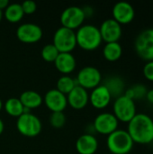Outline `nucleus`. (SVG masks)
<instances>
[{
  "instance_id": "nucleus-10",
  "label": "nucleus",
  "mask_w": 153,
  "mask_h": 154,
  "mask_svg": "<svg viewBox=\"0 0 153 154\" xmlns=\"http://www.w3.org/2000/svg\"><path fill=\"white\" fill-rule=\"evenodd\" d=\"M94 129L96 133L109 135L118 129L119 121L112 113H101L94 120Z\"/></svg>"
},
{
  "instance_id": "nucleus-34",
  "label": "nucleus",
  "mask_w": 153,
  "mask_h": 154,
  "mask_svg": "<svg viewBox=\"0 0 153 154\" xmlns=\"http://www.w3.org/2000/svg\"><path fill=\"white\" fill-rule=\"evenodd\" d=\"M2 108H3V102H2V100L0 99V112H1V110H2Z\"/></svg>"
},
{
  "instance_id": "nucleus-27",
  "label": "nucleus",
  "mask_w": 153,
  "mask_h": 154,
  "mask_svg": "<svg viewBox=\"0 0 153 154\" xmlns=\"http://www.w3.org/2000/svg\"><path fill=\"white\" fill-rule=\"evenodd\" d=\"M50 124L53 128L60 129L66 124V116L63 112H53L50 116Z\"/></svg>"
},
{
  "instance_id": "nucleus-29",
  "label": "nucleus",
  "mask_w": 153,
  "mask_h": 154,
  "mask_svg": "<svg viewBox=\"0 0 153 154\" xmlns=\"http://www.w3.org/2000/svg\"><path fill=\"white\" fill-rule=\"evenodd\" d=\"M143 75L149 81L153 82V60L146 62L143 67Z\"/></svg>"
},
{
  "instance_id": "nucleus-17",
  "label": "nucleus",
  "mask_w": 153,
  "mask_h": 154,
  "mask_svg": "<svg viewBox=\"0 0 153 154\" xmlns=\"http://www.w3.org/2000/svg\"><path fill=\"white\" fill-rule=\"evenodd\" d=\"M55 68L63 75L72 73L77 66V61L71 52H60L54 61Z\"/></svg>"
},
{
  "instance_id": "nucleus-20",
  "label": "nucleus",
  "mask_w": 153,
  "mask_h": 154,
  "mask_svg": "<svg viewBox=\"0 0 153 154\" xmlns=\"http://www.w3.org/2000/svg\"><path fill=\"white\" fill-rule=\"evenodd\" d=\"M22 105L23 106L24 109L30 111L31 109L38 108L43 102L42 97L36 91L33 90H27L21 94L19 97Z\"/></svg>"
},
{
  "instance_id": "nucleus-25",
  "label": "nucleus",
  "mask_w": 153,
  "mask_h": 154,
  "mask_svg": "<svg viewBox=\"0 0 153 154\" xmlns=\"http://www.w3.org/2000/svg\"><path fill=\"white\" fill-rule=\"evenodd\" d=\"M77 81L75 79L71 78L69 75H63L57 81V90L64 95H68L75 87H77Z\"/></svg>"
},
{
  "instance_id": "nucleus-19",
  "label": "nucleus",
  "mask_w": 153,
  "mask_h": 154,
  "mask_svg": "<svg viewBox=\"0 0 153 154\" xmlns=\"http://www.w3.org/2000/svg\"><path fill=\"white\" fill-rule=\"evenodd\" d=\"M103 85L107 88L112 98H117L123 96L125 92V83L124 79L118 76H112L107 78L104 81Z\"/></svg>"
},
{
  "instance_id": "nucleus-32",
  "label": "nucleus",
  "mask_w": 153,
  "mask_h": 154,
  "mask_svg": "<svg viewBox=\"0 0 153 154\" xmlns=\"http://www.w3.org/2000/svg\"><path fill=\"white\" fill-rule=\"evenodd\" d=\"M4 129H5V125H4L3 120L0 118V134L4 132Z\"/></svg>"
},
{
  "instance_id": "nucleus-31",
  "label": "nucleus",
  "mask_w": 153,
  "mask_h": 154,
  "mask_svg": "<svg viewBox=\"0 0 153 154\" xmlns=\"http://www.w3.org/2000/svg\"><path fill=\"white\" fill-rule=\"evenodd\" d=\"M146 99H147L151 104H153V89L148 90L147 95H146Z\"/></svg>"
},
{
  "instance_id": "nucleus-16",
  "label": "nucleus",
  "mask_w": 153,
  "mask_h": 154,
  "mask_svg": "<svg viewBox=\"0 0 153 154\" xmlns=\"http://www.w3.org/2000/svg\"><path fill=\"white\" fill-rule=\"evenodd\" d=\"M111 100L112 97L103 84L92 89V92L89 94V102L92 106L96 109L106 108L110 104Z\"/></svg>"
},
{
  "instance_id": "nucleus-21",
  "label": "nucleus",
  "mask_w": 153,
  "mask_h": 154,
  "mask_svg": "<svg viewBox=\"0 0 153 154\" xmlns=\"http://www.w3.org/2000/svg\"><path fill=\"white\" fill-rule=\"evenodd\" d=\"M122 54H123V48L118 42L106 43V45L104 46L103 49L104 58L110 62H115L118 60L122 57Z\"/></svg>"
},
{
  "instance_id": "nucleus-7",
  "label": "nucleus",
  "mask_w": 153,
  "mask_h": 154,
  "mask_svg": "<svg viewBox=\"0 0 153 154\" xmlns=\"http://www.w3.org/2000/svg\"><path fill=\"white\" fill-rule=\"evenodd\" d=\"M59 52H71L77 46L76 32L65 27H60L53 35L52 43Z\"/></svg>"
},
{
  "instance_id": "nucleus-6",
  "label": "nucleus",
  "mask_w": 153,
  "mask_h": 154,
  "mask_svg": "<svg viewBox=\"0 0 153 154\" xmlns=\"http://www.w3.org/2000/svg\"><path fill=\"white\" fill-rule=\"evenodd\" d=\"M136 53L140 58L146 61L153 60V28L141 32L134 42Z\"/></svg>"
},
{
  "instance_id": "nucleus-14",
  "label": "nucleus",
  "mask_w": 153,
  "mask_h": 154,
  "mask_svg": "<svg viewBox=\"0 0 153 154\" xmlns=\"http://www.w3.org/2000/svg\"><path fill=\"white\" fill-rule=\"evenodd\" d=\"M44 103L49 110L53 112H63L67 106V96L60 93L59 90L50 89L49 90L44 97Z\"/></svg>"
},
{
  "instance_id": "nucleus-5",
  "label": "nucleus",
  "mask_w": 153,
  "mask_h": 154,
  "mask_svg": "<svg viewBox=\"0 0 153 154\" xmlns=\"http://www.w3.org/2000/svg\"><path fill=\"white\" fill-rule=\"evenodd\" d=\"M16 128L25 137H35L41 131V122L33 114L25 112L17 118Z\"/></svg>"
},
{
  "instance_id": "nucleus-13",
  "label": "nucleus",
  "mask_w": 153,
  "mask_h": 154,
  "mask_svg": "<svg viewBox=\"0 0 153 154\" xmlns=\"http://www.w3.org/2000/svg\"><path fill=\"white\" fill-rule=\"evenodd\" d=\"M113 19L119 24H128L132 23L135 17L134 7L128 2L120 1L116 3L112 10Z\"/></svg>"
},
{
  "instance_id": "nucleus-33",
  "label": "nucleus",
  "mask_w": 153,
  "mask_h": 154,
  "mask_svg": "<svg viewBox=\"0 0 153 154\" xmlns=\"http://www.w3.org/2000/svg\"><path fill=\"white\" fill-rule=\"evenodd\" d=\"M3 17H4V13H3V11H1V10H0V23H1V21H2V19H3Z\"/></svg>"
},
{
  "instance_id": "nucleus-22",
  "label": "nucleus",
  "mask_w": 153,
  "mask_h": 154,
  "mask_svg": "<svg viewBox=\"0 0 153 154\" xmlns=\"http://www.w3.org/2000/svg\"><path fill=\"white\" fill-rule=\"evenodd\" d=\"M24 14L22 8L21 4L14 3V4H9V5L5 9L4 12V17L11 23H15L20 22Z\"/></svg>"
},
{
  "instance_id": "nucleus-15",
  "label": "nucleus",
  "mask_w": 153,
  "mask_h": 154,
  "mask_svg": "<svg viewBox=\"0 0 153 154\" xmlns=\"http://www.w3.org/2000/svg\"><path fill=\"white\" fill-rule=\"evenodd\" d=\"M68 105L75 110H81L89 102V94L85 88L77 86L67 95Z\"/></svg>"
},
{
  "instance_id": "nucleus-12",
  "label": "nucleus",
  "mask_w": 153,
  "mask_h": 154,
  "mask_svg": "<svg viewBox=\"0 0 153 154\" xmlns=\"http://www.w3.org/2000/svg\"><path fill=\"white\" fill-rule=\"evenodd\" d=\"M99 32L102 41L106 42V43L117 42L121 39L123 33L122 25L113 18L105 20L99 27Z\"/></svg>"
},
{
  "instance_id": "nucleus-8",
  "label": "nucleus",
  "mask_w": 153,
  "mask_h": 154,
  "mask_svg": "<svg viewBox=\"0 0 153 154\" xmlns=\"http://www.w3.org/2000/svg\"><path fill=\"white\" fill-rule=\"evenodd\" d=\"M76 81L78 86L85 88L86 90L94 89L101 85L102 75L98 69L92 66H87L79 70Z\"/></svg>"
},
{
  "instance_id": "nucleus-18",
  "label": "nucleus",
  "mask_w": 153,
  "mask_h": 154,
  "mask_svg": "<svg viewBox=\"0 0 153 154\" xmlns=\"http://www.w3.org/2000/svg\"><path fill=\"white\" fill-rule=\"evenodd\" d=\"M97 148L98 142L90 134H85L79 136L76 142V150L79 154H95Z\"/></svg>"
},
{
  "instance_id": "nucleus-9",
  "label": "nucleus",
  "mask_w": 153,
  "mask_h": 154,
  "mask_svg": "<svg viewBox=\"0 0 153 154\" xmlns=\"http://www.w3.org/2000/svg\"><path fill=\"white\" fill-rule=\"evenodd\" d=\"M86 15L83 8L79 6H69L60 14V23L62 27L75 30L82 26Z\"/></svg>"
},
{
  "instance_id": "nucleus-23",
  "label": "nucleus",
  "mask_w": 153,
  "mask_h": 154,
  "mask_svg": "<svg viewBox=\"0 0 153 154\" xmlns=\"http://www.w3.org/2000/svg\"><path fill=\"white\" fill-rule=\"evenodd\" d=\"M4 108L9 116H11L13 117H17V118L20 116H22L23 113L30 112V111L25 110L23 106L22 105L20 99L15 98V97L8 98L4 104Z\"/></svg>"
},
{
  "instance_id": "nucleus-2",
  "label": "nucleus",
  "mask_w": 153,
  "mask_h": 154,
  "mask_svg": "<svg viewBox=\"0 0 153 154\" xmlns=\"http://www.w3.org/2000/svg\"><path fill=\"white\" fill-rule=\"evenodd\" d=\"M77 45L85 51H95L102 43L99 28L93 24L80 26L76 32Z\"/></svg>"
},
{
  "instance_id": "nucleus-3",
  "label": "nucleus",
  "mask_w": 153,
  "mask_h": 154,
  "mask_svg": "<svg viewBox=\"0 0 153 154\" xmlns=\"http://www.w3.org/2000/svg\"><path fill=\"white\" fill-rule=\"evenodd\" d=\"M106 145L113 154H128L133 148L134 143L126 130L117 129L108 135Z\"/></svg>"
},
{
  "instance_id": "nucleus-4",
  "label": "nucleus",
  "mask_w": 153,
  "mask_h": 154,
  "mask_svg": "<svg viewBox=\"0 0 153 154\" xmlns=\"http://www.w3.org/2000/svg\"><path fill=\"white\" fill-rule=\"evenodd\" d=\"M113 114L119 122L127 124L137 114L135 102L124 95L115 98L113 105Z\"/></svg>"
},
{
  "instance_id": "nucleus-30",
  "label": "nucleus",
  "mask_w": 153,
  "mask_h": 154,
  "mask_svg": "<svg viewBox=\"0 0 153 154\" xmlns=\"http://www.w3.org/2000/svg\"><path fill=\"white\" fill-rule=\"evenodd\" d=\"M8 5H9L8 0H0V10L1 11L5 10Z\"/></svg>"
},
{
  "instance_id": "nucleus-1",
  "label": "nucleus",
  "mask_w": 153,
  "mask_h": 154,
  "mask_svg": "<svg viewBox=\"0 0 153 154\" xmlns=\"http://www.w3.org/2000/svg\"><path fill=\"white\" fill-rule=\"evenodd\" d=\"M126 131L134 143L149 144L153 142V119L147 114H136L128 123Z\"/></svg>"
},
{
  "instance_id": "nucleus-11",
  "label": "nucleus",
  "mask_w": 153,
  "mask_h": 154,
  "mask_svg": "<svg viewBox=\"0 0 153 154\" xmlns=\"http://www.w3.org/2000/svg\"><path fill=\"white\" fill-rule=\"evenodd\" d=\"M42 34L41 28L39 25L31 23H23L18 26L16 30L17 39L23 43H35L41 39Z\"/></svg>"
},
{
  "instance_id": "nucleus-28",
  "label": "nucleus",
  "mask_w": 153,
  "mask_h": 154,
  "mask_svg": "<svg viewBox=\"0 0 153 154\" xmlns=\"http://www.w3.org/2000/svg\"><path fill=\"white\" fill-rule=\"evenodd\" d=\"M24 14H32L37 10V5L32 0H26L21 4Z\"/></svg>"
},
{
  "instance_id": "nucleus-26",
  "label": "nucleus",
  "mask_w": 153,
  "mask_h": 154,
  "mask_svg": "<svg viewBox=\"0 0 153 154\" xmlns=\"http://www.w3.org/2000/svg\"><path fill=\"white\" fill-rule=\"evenodd\" d=\"M59 53H60L59 51L52 43L44 45L41 51V58L47 62H54Z\"/></svg>"
},
{
  "instance_id": "nucleus-24",
  "label": "nucleus",
  "mask_w": 153,
  "mask_h": 154,
  "mask_svg": "<svg viewBox=\"0 0 153 154\" xmlns=\"http://www.w3.org/2000/svg\"><path fill=\"white\" fill-rule=\"evenodd\" d=\"M147 92H148V88H146L145 85L135 84V85L128 88L127 89H125V92L124 95L135 102V100L146 98Z\"/></svg>"
}]
</instances>
